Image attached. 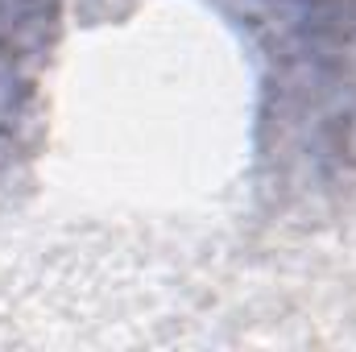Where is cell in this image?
Listing matches in <instances>:
<instances>
[{"label":"cell","instance_id":"7a4b0ae2","mask_svg":"<svg viewBox=\"0 0 356 352\" xmlns=\"http://www.w3.org/2000/svg\"><path fill=\"white\" fill-rule=\"evenodd\" d=\"M58 0H0V154L33 112L42 67L58 42Z\"/></svg>","mask_w":356,"mask_h":352},{"label":"cell","instance_id":"6da1fadb","mask_svg":"<svg viewBox=\"0 0 356 352\" xmlns=\"http://www.w3.org/2000/svg\"><path fill=\"white\" fill-rule=\"evenodd\" d=\"M257 71V158L282 195L356 175V0H207Z\"/></svg>","mask_w":356,"mask_h":352}]
</instances>
